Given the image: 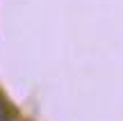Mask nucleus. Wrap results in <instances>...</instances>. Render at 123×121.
<instances>
[{
  "label": "nucleus",
  "mask_w": 123,
  "mask_h": 121,
  "mask_svg": "<svg viewBox=\"0 0 123 121\" xmlns=\"http://www.w3.org/2000/svg\"><path fill=\"white\" fill-rule=\"evenodd\" d=\"M16 119V112L12 110V105L0 96V121H14Z\"/></svg>",
  "instance_id": "obj_1"
}]
</instances>
